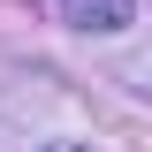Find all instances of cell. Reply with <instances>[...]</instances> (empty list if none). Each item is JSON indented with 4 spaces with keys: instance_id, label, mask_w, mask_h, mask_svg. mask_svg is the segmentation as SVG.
Returning <instances> with one entry per match:
<instances>
[{
    "instance_id": "6da1fadb",
    "label": "cell",
    "mask_w": 152,
    "mask_h": 152,
    "mask_svg": "<svg viewBox=\"0 0 152 152\" xmlns=\"http://www.w3.org/2000/svg\"><path fill=\"white\" fill-rule=\"evenodd\" d=\"M61 23H76V31H129L137 0H61Z\"/></svg>"
}]
</instances>
